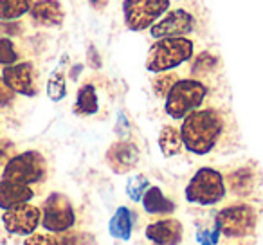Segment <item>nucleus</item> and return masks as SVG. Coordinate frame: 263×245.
Segmentation results:
<instances>
[{
	"label": "nucleus",
	"instance_id": "obj_1",
	"mask_svg": "<svg viewBox=\"0 0 263 245\" xmlns=\"http://www.w3.org/2000/svg\"><path fill=\"white\" fill-rule=\"evenodd\" d=\"M223 117L215 108H198L182 119L180 137L187 152L205 155L218 144L223 134Z\"/></svg>",
	"mask_w": 263,
	"mask_h": 245
},
{
	"label": "nucleus",
	"instance_id": "obj_2",
	"mask_svg": "<svg viewBox=\"0 0 263 245\" xmlns=\"http://www.w3.org/2000/svg\"><path fill=\"white\" fill-rule=\"evenodd\" d=\"M193 40L186 36L159 38L148 51L146 69L155 74L168 72L193 58Z\"/></svg>",
	"mask_w": 263,
	"mask_h": 245
},
{
	"label": "nucleus",
	"instance_id": "obj_3",
	"mask_svg": "<svg viewBox=\"0 0 263 245\" xmlns=\"http://www.w3.org/2000/svg\"><path fill=\"white\" fill-rule=\"evenodd\" d=\"M208 96V87L202 81L187 78L179 80L166 96V114L173 119H184L187 114L198 110Z\"/></svg>",
	"mask_w": 263,
	"mask_h": 245
},
{
	"label": "nucleus",
	"instance_id": "obj_4",
	"mask_svg": "<svg viewBox=\"0 0 263 245\" xmlns=\"http://www.w3.org/2000/svg\"><path fill=\"white\" fill-rule=\"evenodd\" d=\"M172 0H124L123 20L124 26L134 33H141L154 26L168 13Z\"/></svg>",
	"mask_w": 263,
	"mask_h": 245
},
{
	"label": "nucleus",
	"instance_id": "obj_5",
	"mask_svg": "<svg viewBox=\"0 0 263 245\" xmlns=\"http://www.w3.org/2000/svg\"><path fill=\"white\" fill-rule=\"evenodd\" d=\"M226 197V180L213 168H200L186 187V198L198 205H213Z\"/></svg>",
	"mask_w": 263,
	"mask_h": 245
},
{
	"label": "nucleus",
	"instance_id": "obj_6",
	"mask_svg": "<svg viewBox=\"0 0 263 245\" xmlns=\"http://www.w3.org/2000/svg\"><path fill=\"white\" fill-rule=\"evenodd\" d=\"M47 166H45V159L40 152H22L18 155H13L4 166L2 172V179L13 180L18 184H36L44 180Z\"/></svg>",
	"mask_w": 263,
	"mask_h": 245
},
{
	"label": "nucleus",
	"instance_id": "obj_7",
	"mask_svg": "<svg viewBox=\"0 0 263 245\" xmlns=\"http://www.w3.org/2000/svg\"><path fill=\"white\" fill-rule=\"evenodd\" d=\"M215 225L226 236L241 238L252 234L256 227V211L247 204H236L216 213Z\"/></svg>",
	"mask_w": 263,
	"mask_h": 245
},
{
	"label": "nucleus",
	"instance_id": "obj_8",
	"mask_svg": "<svg viewBox=\"0 0 263 245\" xmlns=\"http://www.w3.org/2000/svg\"><path fill=\"white\" fill-rule=\"evenodd\" d=\"M76 215L69 198L62 193H52L42 208V225L51 233H65L74 225Z\"/></svg>",
	"mask_w": 263,
	"mask_h": 245
},
{
	"label": "nucleus",
	"instance_id": "obj_9",
	"mask_svg": "<svg viewBox=\"0 0 263 245\" xmlns=\"http://www.w3.org/2000/svg\"><path fill=\"white\" fill-rule=\"evenodd\" d=\"M42 222V211L33 204H20L11 209H6L2 215V223L6 231L16 236H29L36 231Z\"/></svg>",
	"mask_w": 263,
	"mask_h": 245
},
{
	"label": "nucleus",
	"instance_id": "obj_10",
	"mask_svg": "<svg viewBox=\"0 0 263 245\" xmlns=\"http://www.w3.org/2000/svg\"><path fill=\"white\" fill-rule=\"evenodd\" d=\"M195 29V16L186 9H173L164 15L159 22H155L150 27V34L159 40V38H175L186 36L193 33Z\"/></svg>",
	"mask_w": 263,
	"mask_h": 245
},
{
	"label": "nucleus",
	"instance_id": "obj_11",
	"mask_svg": "<svg viewBox=\"0 0 263 245\" xmlns=\"http://www.w3.org/2000/svg\"><path fill=\"white\" fill-rule=\"evenodd\" d=\"M2 80L15 94L34 96L36 94V83H34V69L29 62H16L13 65L4 67Z\"/></svg>",
	"mask_w": 263,
	"mask_h": 245
},
{
	"label": "nucleus",
	"instance_id": "obj_12",
	"mask_svg": "<svg viewBox=\"0 0 263 245\" xmlns=\"http://www.w3.org/2000/svg\"><path fill=\"white\" fill-rule=\"evenodd\" d=\"M106 162L116 173H128L139 162V148L128 141H117L106 152Z\"/></svg>",
	"mask_w": 263,
	"mask_h": 245
},
{
	"label": "nucleus",
	"instance_id": "obj_13",
	"mask_svg": "<svg viewBox=\"0 0 263 245\" xmlns=\"http://www.w3.org/2000/svg\"><path fill=\"white\" fill-rule=\"evenodd\" d=\"M146 238L155 245H179L182 240V223L173 218L159 220L146 227Z\"/></svg>",
	"mask_w": 263,
	"mask_h": 245
},
{
	"label": "nucleus",
	"instance_id": "obj_14",
	"mask_svg": "<svg viewBox=\"0 0 263 245\" xmlns=\"http://www.w3.org/2000/svg\"><path fill=\"white\" fill-rule=\"evenodd\" d=\"M29 15L36 26L44 27L60 26L65 18V11L58 0H34Z\"/></svg>",
	"mask_w": 263,
	"mask_h": 245
},
{
	"label": "nucleus",
	"instance_id": "obj_15",
	"mask_svg": "<svg viewBox=\"0 0 263 245\" xmlns=\"http://www.w3.org/2000/svg\"><path fill=\"white\" fill-rule=\"evenodd\" d=\"M34 197V191L26 184L13 182V180H0V209H11L15 205L27 204Z\"/></svg>",
	"mask_w": 263,
	"mask_h": 245
},
{
	"label": "nucleus",
	"instance_id": "obj_16",
	"mask_svg": "<svg viewBox=\"0 0 263 245\" xmlns=\"http://www.w3.org/2000/svg\"><path fill=\"white\" fill-rule=\"evenodd\" d=\"M141 200H143L144 211L150 213V215H168V213H173V209H175V204L170 198H166L162 195V191L155 186L148 187Z\"/></svg>",
	"mask_w": 263,
	"mask_h": 245
},
{
	"label": "nucleus",
	"instance_id": "obj_17",
	"mask_svg": "<svg viewBox=\"0 0 263 245\" xmlns=\"http://www.w3.org/2000/svg\"><path fill=\"white\" fill-rule=\"evenodd\" d=\"M132 227H134V213L128 208H119L110 220L108 229L114 238L128 240L132 236Z\"/></svg>",
	"mask_w": 263,
	"mask_h": 245
},
{
	"label": "nucleus",
	"instance_id": "obj_18",
	"mask_svg": "<svg viewBox=\"0 0 263 245\" xmlns=\"http://www.w3.org/2000/svg\"><path fill=\"white\" fill-rule=\"evenodd\" d=\"M99 108V99L96 87L92 83H87L80 88L76 98V105H74V112L80 116H92Z\"/></svg>",
	"mask_w": 263,
	"mask_h": 245
},
{
	"label": "nucleus",
	"instance_id": "obj_19",
	"mask_svg": "<svg viewBox=\"0 0 263 245\" xmlns=\"http://www.w3.org/2000/svg\"><path fill=\"white\" fill-rule=\"evenodd\" d=\"M182 137H180V130L172 125H166L159 134V148H161L164 157H173V155L180 154L182 150Z\"/></svg>",
	"mask_w": 263,
	"mask_h": 245
},
{
	"label": "nucleus",
	"instance_id": "obj_20",
	"mask_svg": "<svg viewBox=\"0 0 263 245\" xmlns=\"http://www.w3.org/2000/svg\"><path fill=\"white\" fill-rule=\"evenodd\" d=\"M34 0H0V22H15L31 11Z\"/></svg>",
	"mask_w": 263,
	"mask_h": 245
},
{
	"label": "nucleus",
	"instance_id": "obj_21",
	"mask_svg": "<svg viewBox=\"0 0 263 245\" xmlns=\"http://www.w3.org/2000/svg\"><path fill=\"white\" fill-rule=\"evenodd\" d=\"M231 190L238 195H249L256 187V177L251 168H240L227 177Z\"/></svg>",
	"mask_w": 263,
	"mask_h": 245
},
{
	"label": "nucleus",
	"instance_id": "obj_22",
	"mask_svg": "<svg viewBox=\"0 0 263 245\" xmlns=\"http://www.w3.org/2000/svg\"><path fill=\"white\" fill-rule=\"evenodd\" d=\"M47 94L52 101H62L67 94V88H65V76L63 72L60 70H54L52 76L49 78V83H47Z\"/></svg>",
	"mask_w": 263,
	"mask_h": 245
},
{
	"label": "nucleus",
	"instance_id": "obj_23",
	"mask_svg": "<svg viewBox=\"0 0 263 245\" xmlns=\"http://www.w3.org/2000/svg\"><path fill=\"white\" fill-rule=\"evenodd\" d=\"M150 187V180L146 179L144 175H136L132 177L130 180H128L126 184V193L128 197L132 198V200H141L143 198V195L146 193V190Z\"/></svg>",
	"mask_w": 263,
	"mask_h": 245
},
{
	"label": "nucleus",
	"instance_id": "obj_24",
	"mask_svg": "<svg viewBox=\"0 0 263 245\" xmlns=\"http://www.w3.org/2000/svg\"><path fill=\"white\" fill-rule=\"evenodd\" d=\"M216 65H218V60H216L215 56L209 54V52H200V54L195 58L191 72H193L195 76H204V74L211 72Z\"/></svg>",
	"mask_w": 263,
	"mask_h": 245
},
{
	"label": "nucleus",
	"instance_id": "obj_25",
	"mask_svg": "<svg viewBox=\"0 0 263 245\" xmlns=\"http://www.w3.org/2000/svg\"><path fill=\"white\" fill-rule=\"evenodd\" d=\"M177 81H179V76L173 72L159 74V76L154 80V92L159 96V98H166L168 92L172 90V87L177 83Z\"/></svg>",
	"mask_w": 263,
	"mask_h": 245
},
{
	"label": "nucleus",
	"instance_id": "obj_26",
	"mask_svg": "<svg viewBox=\"0 0 263 245\" xmlns=\"http://www.w3.org/2000/svg\"><path fill=\"white\" fill-rule=\"evenodd\" d=\"M18 62V52L15 49V44L9 38H0V65H13Z\"/></svg>",
	"mask_w": 263,
	"mask_h": 245
},
{
	"label": "nucleus",
	"instance_id": "obj_27",
	"mask_svg": "<svg viewBox=\"0 0 263 245\" xmlns=\"http://www.w3.org/2000/svg\"><path fill=\"white\" fill-rule=\"evenodd\" d=\"M24 245H60V241L51 234H40L33 233L27 236V240L24 241Z\"/></svg>",
	"mask_w": 263,
	"mask_h": 245
},
{
	"label": "nucleus",
	"instance_id": "obj_28",
	"mask_svg": "<svg viewBox=\"0 0 263 245\" xmlns=\"http://www.w3.org/2000/svg\"><path fill=\"white\" fill-rule=\"evenodd\" d=\"M220 238L218 227H213V229H200L197 233V240L200 241V245H215Z\"/></svg>",
	"mask_w": 263,
	"mask_h": 245
},
{
	"label": "nucleus",
	"instance_id": "obj_29",
	"mask_svg": "<svg viewBox=\"0 0 263 245\" xmlns=\"http://www.w3.org/2000/svg\"><path fill=\"white\" fill-rule=\"evenodd\" d=\"M13 99H15V92L4 83V80H2V76H0V106L11 105Z\"/></svg>",
	"mask_w": 263,
	"mask_h": 245
},
{
	"label": "nucleus",
	"instance_id": "obj_30",
	"mask_svg": "<svg viewBox=\"0 0 263 245\" xmlns=\"http://www.w3.org/2000/svg\"><path fill=\"white\" fill-rule=\"evenodd\" d=\"M88 2H90V6H92V8H96V9H101L103 6H105L106 2H108V0H88Z\"/></svg>",
	"mask_w": 263,
	"mask_h": 245
}]
</instances>
